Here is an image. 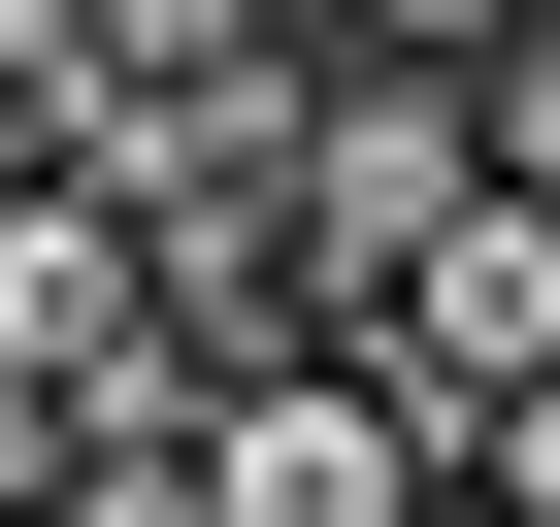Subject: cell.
Masks as SVG:
<instances>
[{
	"label": "cell",
	"mask_w": 560,
	"mask_h": 527,
	"mask_svg": "<svg viewBox=\"0 0 560 527\" xmlns=\"http://www.w3.org/2000/svg\"><path fill=\"white\" fill-rule=\"evenodd\" d=\"M363 396H396L429 461H462L494 396H560V198H462L429 264H363Z\"/></svg>",
	"instance_id": "1"
},
{
	"label": "cell",
	"mask_w": 560,
	"mask_h": 527,
	"mask_svg": "<svg viewBox=\"0 0 560 527\" xmlns=\"http://www.w3.org/2000/svg\"><path fill=\"white\" fill-rule=\"evenodd\" d=\"M198 527H429V429L363 396V330H298L264 396H198Z\"/></svg>",
	"instance_id": "2"
},
{
	"label": "cell",
	"mask_w": 560,
	"mask_h": 527,
	"mask_svg": "<svg viewBox=\"0 0 560 527\" xmlns=\"http://www.w3.org/2000/svg\"><path fill=\"white\" fill-rule=\"evenodd\" d=\"M330 34H363V67H494L527 0H330Z\"/></svg>",
	"instance_id": "3"
}]
</instances>
